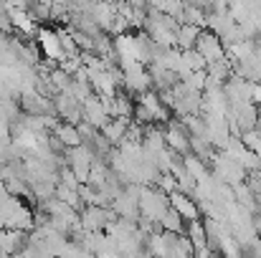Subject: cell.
<instances>
[{
  "instance_id": "cell-2",
  "label": "cell",
  "mask_w": 261,
  "mask_h": 258,
  "mask_svg": "<svg viewBox=\"0 0 261 258\" xmlns=\"http://www.w3.org/2000/svg\"><path fill=\"white\" fill-rule=\"evenodd\" d=\"M163 134H165V147L173 155H177V157L190 155V137L177 119H170L168 124H163Z\"/></svg>"
},
{
  "instance_id": "cell-5",
  "label": "cell",
  "mask_w": 261,
  "mask_h": 258,
  "mask_svg": "<svg viewBox=\"0 0 261 258\" xmlns=\"http://www.w3.org/2000/svg\"><path fill=\"white\" fill-rule=\"evenodd\" d=\"M168 197H170V208H173L185 223L200 220V213H198V205H195L193 197H188V195H182V192H177V190H175L173 195H168Z\"/></svg>"
},
{
  "instance_id": "cell-1",
  "label": "cell",
  "mask_w": 261,
  "mask_h": 258,
  "mask_svg": "<svg viewBox=\"0 0 261 258\" xmlns=\"http://www.w3.org/2000/svg\"><path fill=\"white\" fill-rule=\"evenodd\" d=\"M170 210V197L158 187H140V220L160 223L163 215Z\"/></svg>"
},
{
  "instance_id": "cell-3",
  "label": "cell",
  "mask_w": 261,
  "mask_h": 258,
  "mask_svg": "<svg viewBox=\"0 0 261 258\" xmlns=\"http://www.w3.org/2000/svg\"><path fill=\"white\" fill-rule=\"evenodd\" d=\"M195 51L203 56L205 64H216V61H223V59H226V51H223L221 38H218L216 33L205 31V28H203V31L198 33V38H195Z\"/></svg>"
},
{
  "instance_id": "cell-10",
  "label": "cell",
  "mask_w": 261,
  "mask_h": 258,
  "mask_svg": "<svg viewBox=\"0 0 261 258\" xmlns=\"http://www.w3.org/2000/svg\"><path fill=\"white\" fill-rule=\"evenodd\" d=\"M160 228H163V233H175V236H185V220L175 213L173 208L163 215V220H160Z\"/></svg>"
},
{
  "instance_id": "cell-8",
  "label": "cell",
  "mask_w": 261,
  "mask_h": 258,
  "mask_svg": "<svg viewBox=\"0 0 261 258\" xmlns=\"http://www.w3.org/2000/svg\"><path fill=\"white\" fill-rule=\"evenodd\" d=\"M66 150H74V147H79L82 145V139H79V132H76V127H71V124H66V122H59L56 127H54V132H51Z\"/></svg>"
},
{
  "instance_id": "cell-7",
  "label": "cell",
  "mask_w": 261,
  "mask_h": 258,
  "mask_svg": "<svg viewBox=\"0 0 261 258\" xmlns=\"http://www.w3.org/2000/svg\"><path fill=\"white\" fill-rule=\"evenodd\" d=\"M127 127H129V119H109V122L99 129V134H101L112 147H119V145L124 142V137H127Z\"/></svg>"
},
{
  "instance_id": "cell-4",
  "label": "cell",
  "mask_w": 261,
  "mask_h": 258,
  "mask_svg": "<svg viewBox=\"0 0 261 258\" xmlns=\"http://www.w3.org/2000/svg\"><path fill=\"white\" fill-rule=\"evenodd\" d=\"M38 46H41V53H43V59H48V61H56V64H61L66 56H64V48H61V41H59V36H56V31H51V28H38Z\"/></svg>"
},
{
  "instance_id": "cell-6",
  "label": "cell",
  "mask_w": 261,
  "mask_h": 258,
  "mask_svg": "<svg viewBox=\"0 0 261 258\" xmlns=\"http://www.w3.org/2000/svg\"><path fill=\"white\" fill-rule=\"evenodd\" d=\"M82 111H84V122H89L94 129H101V127L109 122V117L104 114L101 101H99V96H96V94H91L87 101L82 104Z\"/></svg>"
},
{
  "instance_id": "cell-9",
  "label": "cell",
  "mask_w": 261,
  "mask_h": 258,
  "mask_svg": "<svg viewBox=\"0 0 261 258\" xmlns=\"http://www.w3.org/2000/svg\"><path fill=\"white\" fill-rule=\"evenodd\" d=\"M185 238L190 241L193 251H205V248H208V238H205V228H203V220H195V223H185Z\"/></svg>"
}]
</instances>
